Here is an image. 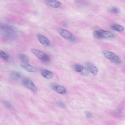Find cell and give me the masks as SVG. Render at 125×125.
I'll return each mask as SVG.
<instances>
[{
  "label": "cell",
  "mask_w": 125,
  "mask_h": 125,
  "mask_svg": "<svg viewBox=\"0 0 125 125\" xmlns=\"http://www.w3.org/2000/svg\"><path fill=\"white\" fill-rule=\"evenodd\" d=\"M16 29L13 26L6 24L0 25V32L2 35L8 40L13 39L17 34Z\"/></svg>",
  "instance_id": "1"
},
{
  "label": "cell",
  "mask_w": 125,
  "mask_h": 125,
  "mask_svg": "<svg viewBox=\"0 0 125 125\" xmlns=\"http://www.w3.org/2000/svg\"><path fill=\"white\" fill-rule=\"evenodd\" d=\"M93 35L97 39L110 38L114 36V34L112 32L102 30L94 31L93 32Z\"/></svg>",
  "instance_id": "2"
},
{
  "label": "cell",
  "mask_w": 125,
  "mask_h": 125,
  "mask_svg": "<svg viewBox=\"0 0 125 125\" xmlns=\"http://www.w3.org/2000/svg\"><path fill=\"white\" fill-rule=\"evenodd\" d=\"M31 52L37 57L45 62H48L50 61V59L46 53L39 50L32 48L31 49Z\"/></svg>",
  "instance_id": "3"
},
{
  "label": "cell",
  "mask_w": 125,
  "mask_h": 125,
  "mask_svg": "<svg viewBox=\"0 0 125 125\" xmlns=\"http://www.w3.org/2000/svg\"><path fill=\"white\" fill-rule=\"evenodd\" d=\"M102 53L105 57L115 63H119L121 62L119 57L111 51L104 50L103 51Z\"/></svg>",
  "instance_id": "4"
},
{
  "label": "cell",
  "mask_w": 125,
  "mask_h": 125,
  "mask_svg": "<svg viewBox=\"0 0 125 125\" xmlns=\"http://www.w3.org/2000/svg\"><path fill=\"white\" fill-rule=\"evenodd\" d=\"M21 83L27 89L35 93L37 92V87L29 78L26 77L22 79Z\"/></svg>",
  "instance_id": "5"
},
{
  "label": "cell",
  "mask_w": 125,
  "mask_h": 125,
  "mask_svg": "<svg viewBox=\"0 0 125 125\" xmlns=\"http://www.w3.org/2000/svg\"><path fill=\"white\" fill-rule=\"evenodd\" d=\"M73 68L75 71L80 73L82 75H86L89 73V72L87 69L81 65H74L73 66Z\"/></svg>",
  "instance_id": "6"
},
{
  "label": "cell",
  "mask_w": 125,
  "mask_h": 125,
  "mask_svg": "<svg viewBox=\"0 0 125 125\" xmlns=\"http://www.w3.org/2000/svg\"><path fill=\"white\" fill-rule=\"evenodd\" d=\"M58 33L63 38L67 39H71L73 37L72 33L67 30L62 28L57 29Z\"/></svg>",
  "instance_id": "7"
},
{
  "label": "cell",
  "mask_w": 125,
  "mask_h": 125,
  "mask_svg": "<svg viewBox=\"0 0 125 125\" xmlns=\"http://www.w3.org/2000/svg\"><path fill=\"white\" fill-rule=\"evenodd\" d=\"M51 87L53 90L60 94H64L66 93V89L62 86L53 84L51 85Z\"/></svg>",
  "instance_id": "8"
},
{
  "label": "cell",
  "mask_w": 125,
  "mask_h": 125,
  "mask_svg": "<svg viewBox=\"0 0 125 125\" xmlns=\"http://www.w3.org/2000/svg\"><path fill=\"white\" fill-rule=\"evenodd\" d=\"M45 2L48 5L54 8H59L61 6V3L57 0H46Z\"/></svg>",
  "instance_id": "9"
},
{
  "label": "cell",
  "mask_w": 125,
  "mask_h": 125,
  "mask_svg": "<svg viewBox=\"0 0 125 125\" xmlns=\"http://www.w3.org/2000/svg\"><path fill=\"white\" fill-rule=\"evenodd\" d=\"M37 38L39 42L42 44L48 45L50 43L48 39L43 35L39 34L37 35Z\"/></svg>",
  "instance_id": "10"
},
{
  "label": "cell",
  "mask_w": 125,
  "mask_h": 125,
  "mask_svg": "<svg viewBox=\"0 0 125 125\" xmlns=\"http://www.w3.org/2000/svg\"><path fill=\"white\" fill-rule=\"evenodd\" d=\"M87 66L88 70L94 75L97 74L98 70L97 67L93 64L90 62L87 64Z\"/></svg>",
  "instance_id": "11"
},
{
  "label": "cell",
  "mask_w": 125,
  "mask_h": 125,
  "mask_svg": "<svg viewBox=\"0 0 125 125\" xmlns=\"http://www.w3.org/2000/svg\"><path fill=\"white\" fill-rule=\"evenodd\" d=\"M18 57L21 61V65L28 64L29 59L28 56L25 54L20 53Z\"/></svg>",
  "instance_id": "12"
},
{
  "label": "cell",
  "mask_w": 125,
  "mask_h": 125,
  "mask_svg": "<svg viewBox=\"0 0 125 125\" xmlns=\"http://www.w3.org/2000/svg\"><path fill=\"white\" fill-rule=\"evenodd\" d=\"M21 67L26 71L30 72H33L36 71L37 69L36 67L29 64L21 65Z\"/></svg>",
  "instance_id": "13"
},
{
  "label": "cell",
  "mask_w": 125,
  "mask_h": 125,
  "mask_svg": "<svg viewBox=\"0 0 125 125\" xmlns=\"http://www.w3.org/2000/svg\"><path fill=\"white\" fill-rule=\"evenodd\" d=\"M42 75L47 79H50L53 77V74L50 71L46 69L42 70L41 71Z\"/></svg>",
  "instance_id": "14"
},
{
  "label": "cell",
  "mask_w": 125,
  "mask_h": 125,
  "mask_svg": "<svg viewBox=\"0 0 125 125\" xmlns=\"http://www.w3.org/2000/svg\"><path fill=\"white\" fill-rule=\"evenodd\" d=\"M0 58L7 62H9L11 60V57L8 54L0 50Z\"/></svg>",
  "instance_id": "15"
},
{
  "label": "cell",
  "mask_w": 125,
  "mask_h": 125,
  "mask_svg": "<svg viewBox=\"0 0 125 125\" xmlns=\"http://www.w3.org/2000/svg\"><path fill=\"white\" fill-rule=\"evenodd\" d=\"M10 77L12 79L14 80H17L20 77L21 75L20 73L17 71H13L10 74Z\"/></svg>",
  "instance_id": "16"
},
{
  "label": "cell",
  "mask_w": 125,
  "mask_h": 125,
  "mask_svg": "<svg viewBox=\"0 0 125 125\" xmlns=\"http://www.w3.org/2000/svg\"><path fill=\"white\" fill-rule=\"evenodd\" d=\"M111 27L113 30L119 31H122L124 30V28L122 26L117 24H113L111 25Z\"/></svg>",
  "instance_id": "17"
},
{
  "label": "cell",
  "mask_w": 125,
  "mask_h": 125,
  "mask_svg": "<svg viewBox=\"0 0 125 125\" xmlns=\"http://www.w3.org/2000/svg\"><path fill=\"white\" fill-rule=\"evenodd\" d=\"M110 12L115 13H118L120 12L119 9L115 7H112L110 9Z\"/></svg>",
  "instance_id": "18"
},
{
  "label": "cell",
  "mask_w": 125,
  "mask_h": 125,
  "mask_svg": "<svg viewBox=\"0 0 125 125\" xmlns=\"http://www.w3.org/2000/svg\"><path fill=\"white\" fill-rule=\"evenodd\" d=\"M56 104L58 106L63 108H65L66 107V105L61 101H58L56 103Z\"/></svg>",
  "instance_id": "19"
},
{
  "label": "cell",
  "mask_w": 125,
  "mask_h": 125,
  "mask_svg": "<svg viewBox=\"0 0 125 125\" xmlns=\"http://www.w3.org/2000/svg\"><path fill=\"white\" fill-rule=\"evenodd\" d=\"M4 104L5 106L8 108H10L11 107V104L9 101H4Z\"/></svg>",
  "instance_id": "20"
},
{
  "label": "cell",
  "mask_w": 125,
  "mask_h": 125,
  "mask_svg": "<svg viewBox=\"0 0 125 125\" xmlns=\"http://www.w3.org/2000/svg\"><path fill=\"white\" fill-rule=\"evenodd\" d=\"M84 113L86 117L87 118H90L92 117V115L90 112L87 111H85Z\"/></svg>",
  "instance_id": "21"
},
{
  "label": "cell",
  "mask_w": 125,
  "mask_h": 125,
  "mask_svg": "<svg viewBox=\"0 0 125 125\" xmlns=\"http://www.w3.org/2000/svg\"><path fill=\"white\" fill-rule=\"evenodd\" d=\"M121 110L120 109H118V112H121Z\"/></svg>",
  "instance_id": "22"
}]
</instances>
